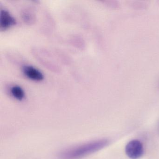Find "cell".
<instances>
[{
	"instance_id": "6da1fadb",
	"label": "cell",
	"mask_w": 159,
	"mask_h": 159,
	"mask_svg": "<svg viewBox=\"0 0 159 159\" xmlns=\"http://www.w3.org/2000/svg\"><path fill=\"white\" fill-rule=\"evenodd\" d=\"M110 141L102 139L91 141L64 151L59 155L60 159H80L89 156L107 147Z\"/></svg>"
},
{
	"instance_id": "7a4b0ae2",
	"label": "cell",
	"mask_w": 159,
	"mask_h": 159,
	"mask_svg": "<svg viewBox=\"0 0 159 159\" xmlns=\"http://www.w3.org/2000/svg\"><path fill=\"white\" fill-rule=\"evenodd\" d=\"M125 152L130 159H139L144 153L143 144L138 139L131 140L125 146Z\"/></svg>"
},
{
	"instance_id": "3957f363",
	"label": "cell",
	"mask_w": 159,
	"mask_h": 159,
	"mask_svg": "<svg viewBox=\"0 0 159 159\" xmlns=\"http://www.w3.org/2000/svg\"><path fill=\"white\" fill-rule=\"evenodd\" d=\"M16 22L14 17H13L10 13L4 10H1L0 15V29L5 30L15 25Z\"/></svg>"
},
{
	"instance_id": "277c9868",
	"label": "cell",
	"mask_w": 159,
	"mask_h": 159,
	"mask_svg": "<svg viewBox=\"0 0 159 159\" xmlns=\"http://www.w3.org/2000/svg\"><path fill=\"white\" fill-rule=\"evenodd\" d=\"M23 71L25 76L32 80L41 81L44 79L43 74L36 68L30 66L23 67Z\"/></svg>"
},
{
	"instance_id": "5b68a950",
	"label": "cell",
	"mask_w": 159,
	"mask_h": 159,
	"mask_svg": "<svg viewBox=\"0 0 159 159\" xmlns=\"http://www.w3.org/2000/svg\"><path fill=\"white\" fill-rule=\"evenodd\" d=\"M21 16L24 22L28 25L34 24L36 20V15L34 11L29 8L23 10Z\"/></svg>"
},
{
	"instance_id": "8992f818",
	"label": "cell",
	"mask_w": 159,
	"mask_h": 159,
	"mask_svg": "<svg viewBox=\"0 0 159 159\" xmlns=\"http://www.w3.org/2000/svg\"><path fill=\"white\" fill-rule=\"evenodd\" d=\"M12 96L17 100L22 101L25 98L24 90L18 85H13L10 89Z\"/></svg>"
}]
</instances>
